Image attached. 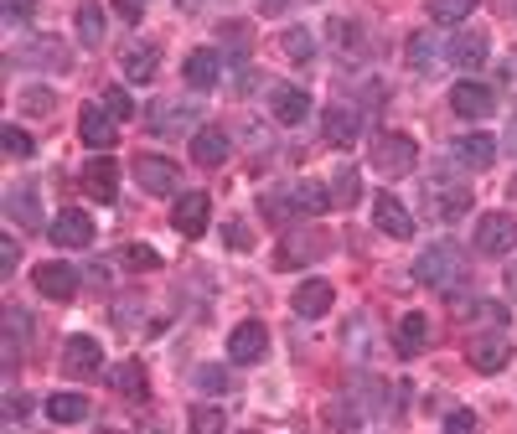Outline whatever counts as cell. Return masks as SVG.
<instances>
[{
  "mask_svg": "<svg viewBox=\"0 0 517 434\" xmlns=\"http://www.w3.org/2000/svg\"><path fill=\"white\" fill-rule=\"evenodd\" d=\"M311 114V93L306 88H275V119L280 124H300Z\"/></svg>",
  "mask_w": 517,
  "mask_h": 434,
  "instance_id": "484cf974",
  "label": "cell"
},
{
  "mask_svg": "<svg viewBox=\"0 0 517 434\" xmlns=\"http://www.w3.org/2000/svg\"><path fill=\"white\" fill-rule=\"evenodd\" d=\"M202 393H228V367H197V378H192Z\"/></svg>",
  "mask_w": 517,
  "mask_h": 434,
  "instance_id": "60d3db41",
  "label": "cell"
},
{
  "mask_svg": "<svg viewBox=\"0 0 517 434\" xmlns=\"http://www.w3.org/2000/svg\"><path fill=\"white\" fill-rule=\"evenodd\" d=\"M326 37H331V47L342 52V62H357V57H362V26H357V21H331Z\"/></svg>",
  "mask_w": 517,
  "mask_h": 434,
  "instance_id": "f1b7e54d",
  "label": "cell"
},
{
  "mask_svg": "<svg viewBox=\"0 0 517 434\" xmlns=\"http://www.w3.org/2000/svg\"><path fill=\"white\" fill-rule=\"evenodd\" d=\"M445 57L455 62V68L476 73V68H486V57H492V52H486V37H481V31H461V37L445 47Z\"/></svg>",
  "mask_w": 517,
  "mask_h": 434,
  "instance_id": "ffe728a7",
  "label": "cell"
},
{
  "mask_svg": "<svg viewBox=\"0 0 517 434\" xmlns=\"http://www.w3.org/2000/svg\"><path fill=\"white\" fill-rule=\"evenodd\" d=\"M290 197H295V212H326V207H331V186H321V181H295Z\"/></svg>",
  "mask_w": 517,
  "mask_h": 434,
  "instance_id": "4dcf8cb0",
  "label": "cell"
},
{
  "mask_svg": "<svg viewBox=\"0 0 517 434\" xmlns=\"http://www.w3.org/2000/svg\"><path fill=\"white\" fill-rule=\"evenodd\" d=\"M512 73H517V52H512Z\"/></svg>",
  "mask_w": 517,
  "mask_h": 434,
  "instance_id": "11a10c76",
  "label": "cell"
},
{
  "mask_svg": "<svg viewBox=\"0 0 517 434\" xmlns=\"http://www.w3.org/2000/svg\"><path fill=\"white\" fill-rule=\"evenodd\" d=\"M269 352V326L264 321H238L233 336H228V357L233 362H264Z\"/></svg>",
  "mask_w": 517,
  "mask_h": 434,
  "instance_id": "30bf717a",
  "label": "cell"
},
{
  "mask_svg": "<svg viewBox=\"0 0 517 434\" xmlns=\"http://www.w3.org/2000/svg\"><path fill=\"white\" fill-rule=\"evenodd\" d=\"M223 238H228V248H254V228H243V223H228Z\"/></svg>",
  "mask_w": 517,
  "mask_h": 434,
  "instance_id": "bcb514c9",
  "label": "cell"
},
{
  "mask_svg": "<svg viewBox=\"0 0 517 434\" xmlns=\"http://www.w3.org/2000/svg\"><path fill=\"white\" fill-rule=\"evenodd\" d=\"M73 26H78V42H83V47H99V42H104V11H99V6H88V0L78 6Z\"/></svg>",
  "mask_w": 517,
  "mask_h": 434,
  "instance_id": "d6a6232c",
  "label": "cell"
},
{
  "mask_svg": "<svg viewBox=\"0 0 517 434\" xmlns=\"http://www.w3.org/2000/svg\"><path fill=\"white\" fill-rule=\"evenodd\" d=\"M450 109L461 114V119H486V114H497V88L466 78V83L450 88Z\"/></svg>",
  "mask_w": 517,
  "mask_h": 434,
  "instance_id": "5b68a950",
  "label": "cell"
},
{
  "mask_svg": "<svg viewBox=\"0 0 517 434\" xmlns=\"http://www.w3.org/2000/svg\"><path fill=\"white\" fill-rule=\"evenodd\" d=\"M476 11V0H430V21L435 26H461Z\"/></svg>",
  "mask_w": 517,
  "mask_h": 434,
  "instance_id": "836d02e7",
  "label": "cell"
},
{
  "mask_svg": "<svg viewBox=\"0 0 517 434\" xmlns=\"http://www.w3.org/2000/svg\"><path fill=\"white\" fill-rule=\"evenodd\" d=\"M47 419L52 424H83L88 419V398L83 393H52L47 398Z\"/></svg>",
  "mask_w": 517,
  "mask_h": 434,
  "instance_id": "d4e9b609",
  "label": "cell"
},
{
  "mask_svg": "<svg viewBox=\"0 0 517 434\" xmlns=\"http://www.w3.org/2000/svg\"><path fill=\"white\" fill-rule=\"evenodd\" d=\"M16 264H21V248H16V238L6 233V238H0V279H11Z\"/></svg>",
  "mask_w": 517,
  "mask_h": 434,
  "instance_id": "ee69618b",
  "label": "cell"
},
{
  "mask_svg": "<svg viewBox=\"0 0 517 434\" xmlns=\"http://www.w3.org/2000/svg\"><path fill=\"white\" fill-rule=\"evenodd\" d=\"M187 429H192V434H228V419H223V409H207V403H197V409L187 414Z\"/></svg>",
  "mask_w": 517,
  "mask_h": 434,
  "instance_id": "8d00e7d4",
  "label": "cell"
},
{
  "mask_svg": "<svg viewBox=\"0 0 517 434\" xmlns=\"http://www.w3.org/2000/svg\"><path fill=\"white\" fill-rule=\"evenodd\" d=\"M259 11H269V16H275V11H285V0H264V6Z\"/></svg>",
  "mask_w": 517,
  "mask_h": 434,
  "instance_id": "816d5d0a",
  "label": "cell"
},
{
  "mask_svg": "<svg viewBox=\"0 0 517 434\" xmlns=\"http://www.w3.org/2000/svg\"><path fill=\"white\" fill-rule=\"evenodd\" d=\"M109 383H114V393H125V398H145V367L130 357V362H119L109 372Z\"/></svg>",
  "mask_w": 517,
  "mask_h": 434,
  "instance_id": "1f68e13d",
  "label": "cell"
},
{
  "mask_svg": "<svg viewBox=\"0 0 517 434\" xmlns=\"http://www.w3.org/2000/svg\"><path fill=\"white\" fill-rule=\"evenodd\" d=\"M21 62H37V68H42V62H47L52 73H63V68H68L73 57H68V47L57 42V37H42V42H32V47L21 52Z\"/></svg>",
  "mask_w": 517,
  "mask_h": 434,
  "instance_id": "4316f807",
  "label": "cell"
},
{
  "mask_svg": "<svg viewBox=\"0 0 517 434\" xmlns=\"http://www.w3.org/2000/svg\"><path fill=\"white\" fill-rule=\"evenodd\" d=\"M466 362L476 372H502L512 362V341L497 336V331H486V336H471V347H466Z\"/></svg>",
  "mask_w": 517,
  "mask_h": 434,
  "instance_id": "8fae6325",
  "label": "cell"
},
{
  "mask_svg": "<svg viewBox=\"0 0 517 434\" xmlns=\"http://www.w3.org/2000/svg\"><path fill=\"white\" fill-rule=\"evenodd\" d=\"M187 88H197V93H207L212 83H218V73H223V57H218V47H197L192 57H187Z\"/></svg>",
  "mask_w": 517,
  "mask_h": 434,
  "instance_id": "d6986e66",
  "label": "cell"
},
{
  "mask_svg": "<svg viewBox=\"0 0 517 434\" xmlns=\"http://www.w3.org/2000/svg\"><path fill=\"white\" fill-rule=\"evenodd\" d=\"M32 279H37V295H47V300H73L78 295V269L73 264H42Z\"/></svg>",
  "mask_w": 517,
  "mask_h": 434,
  "instance_id": "2e32d148",
  "label": "cell"
},
{
  "mask_svg": "<svg viewBox=\"0 0 517 434\" xmlns=\"http://www.w3.org/2000/svg\"><path fill=\"white\" fill-rule=\"evenodd\" d=\"M445 434H476V414H471V409H455V414L445 419Z\"/></svg>",
  "mask_w": 517,
  "mask_h": 434,
  "instance_id": "f6af8a7d",
  "label": "cell"
},
{
  "mask_svg": "<svg viewBox=\"0 0 517 434\" xmlns=\"http://www.w3.org/2000/svg\"><path fill=\"white\" fill-rule=\"evenodd\" d=\"M78 135H83L88 150H114V140H119V119H114L104 104H88V109L78 114Z\"/></svg>",
  "mask_w": 517,
  "mask_h": 434,
  "instance_id": "52a82bcc",
  "label": "cell"
},
{
  "mask_svg": "<svg viewBox=\"0 0 517 434\" xmlns=\"http://www.w3.org/2000/svg\"><path fill=\"white\" fill-rule=\"evenodd\" d=\"M414 279H419V285H430V290H455L466 279V254L455 243H430L414 259Z\"/></svg>",
  "mask_w": 517,
  "mask_h": 434,
  "instance_id": "6da1fadb",
  "label": "cell"
},
{
  "mask_svg": "<svg viewBox=\"0 0 517 434\" xmlns=\"http://www.w3.org/2000/svg\"><path fill=\"white\" fill-rule=\"evenodd\" d=\"M228 150H233V145H228V135H223V130H212V124L192 135V161H197V166H223V161H228Z\"/></svg>",
  "mask_w": 517,
  "mask_h": 434,
  "instance_id": "cb8c5ba5",
  "label": "cell"
},
{
  "mask_svg": "<svg viewBox=\"0 0 517 434\" xmlns=\"http://www.w3.org/2000/svg\"><path fill=\"white\" fill-rule=\"evenodd\" d=\"M316 248H321V238H285V248H280V269L316 259Z\"/></svg>",
  "mask_w": 517,
  "mask_h": 434,
  "instance_id": "f35d334b",
  "label": "cell"
},
{
  "mask_svg": "<svg viewBox=\"0 0 517 434\" xmlns=\"http://www.w3.org/2000/svg\"><path fill=\"white\" fill-rule=\"evenodd\" d=\"M171 223H176L181 238H202L207 223H212V202H207V192H181V197H176V212H171Z\"/></svg>",
  "mask_w": 517,
  "mask_h": 434,
  "instance_id": "ba28073f",
  "label": "cell"
},
{
  "mask_svg": "<svg viewBox=\"0 0 517 434\" xmlns=\"http://www.w3.org/2000/svg\"><path fill=\"white\" fill-rule=\"evenodd\" d=\"M6 21H11V26L32 21V0H6Z\"/></svg>",
  "mask_w": 517,
  "mask_h": 434,
  "instance_id": "7dc6e473",
  "label": "cell"
},
{
  "mask_svg": "<svg viewBox=\"0 0 517 434\" xmlns=\"http://www.w3.org/2000/svg\"><path fill=\"white\" fill-rule=\"evenodd\" d=\"M104 367V347L94 336H68V347H63V372L68 378H94V372Z\"/></svg>",
  "mask_w": 517,
  "mask_h": 434,
  "instance_id": "4fadbf2b",
  "label": "cell"
},
{
  "mask_svg": "<svg viewBox=\"0 0 517 434\" xmlns=\"http://www.w3.org/2000/svg\"><path fill=\"white\" fill-rule=\"evenodd\" d=\"M373 223H378L388 238H414V212H409L399 197H388V192L373 197Z\"/></svg>",
  "mask_w": 517,
  "mask_h": 434,
  "instance_id": "5bb4252c",
  "label": "cell"
},
{
  "mask_svg": "<svg viewBox=\"0 0 517 434\" xmlns=\"http://www.w3.org/2000/svg\"><path fill=\"white\" fill-rule=\"evenodd\" d=\"M280 47H285V57H290V62H311V57H316V42H311V31H306V26H290L285 37H280Z\"/></svg>",
  "mask_w": 517,
  "mask_h": 434,
  "instance_id": "e575fe53",
  "label": "cell"
},
{
  "mask_svg": "<svg viewBox=\"0 0 517 434\" xmlns=\"http://www.w3.org/2000/svg\"><path fill=\"white\" fill-rule=\"evenodd\" d=\"M290 305H295V316L316 321V316H326V310H331V285H326V279H306V285L290 295Z\"/></svg>",
  "mask_w": 517,
  "mask_h": 434,
  "instance_id": "603a6c76",
  "label": "cell"
},
{
  "mask_svg": "<svg viewBox=\"0 0 517 434\" xmlns=\"http://www.w3.org/2000/svg\"><path fill=\"white\" fill-rule=\"evenodd\" d=\"M409 68L414 73H435L440 68V42L430 37V31H414L409 37Z\"/></svg>",
  "mask_w": 517,
  "mask_h": 434,
  "instance_id": "83f0119b",
  "label": "cell"
},
{
  "mask_svg": "<svg viewBox=\"0 0 517 434\" xmlns=\"http://www.w3.org/2000/svg\"><path fill=\"white\" fill-rule=\"evenodd\" d=\"M357 197H362L357 171H337V176H331V207H357Z\"/></svg>",
  "mask_w": 517,
  "mask_h": 434,
  "instance_id": "d590c367",
  "label": "cell"
},
{
  "mask_svg": "<svg viewBox=\"0 0 517 434\" xmlns=\"http://www.w3.org/2000/svg\"><path fill=\"white\" fill-rule=\"evenodd\" d=\"M414 161H419L414 135H404V130L373 135V171L378 176H414Z\"/></svg>",
  "mask_w": 517,
  "mask_h": 434,
  "instance_id": "7a4b0ae2",
  "label": "cell"
},
{
  "mask_svg": "<svg viewBox=\"0 0 517 434\" xmlns=\"http://www.w3.org/2000/svg\"><path fill=\"white\" fill-rule=\"evenodd\" d=\"M99 434H119V429H99Z\"/></svg>",
  "mask_w": 517,
  "mask_h": 434,
  "instance_id": "9f6ffc18",
  "label": "cell"
},
{
  "mask_svg": "<svg viewBox=\"0 0 517 434\" xmlns=\"http://www.w3.org/2000/svg\"><path fill=\"white\" fill-rule=\"evenodd\" d=\"M507 145H512V150H517V119H512V135H507Z\"/></svg>",
  "mask_w": 517,
  "mask_h": 434,
  "instance_id": "f5cc1de1",
  "label": "cell"
},
{
  "mask_svg": "<svg viewBox=\"0 0 517 434\" xmlns=\"http://www.w3.org/2000/svg\"><path fill=\"white\" fill-rule=\"evenodd\" d=\"M26 409H32V398H21V393H11V398H6V414H11V419H21Z\"/></svg>",
  "mask_w": 517,
  "mask_h": 434,
  "instance_id": "c3c4849f",
  "label": "cell"
},
{
  "mask_svg": "<svg viewBox=\"0 0 517 434\" xmlns=\"http://www.w3.org/2000/svg\"><path fill=\"white\" fill-rule=\"evenodd\" d=\"M192 6H197V0H187V11H192Z\"/></svg>",
  "mask_w": 517,
  "mask_h": 434,
  "instance_id": "6f0895ef",
  "label": "cell"
},
{
  "mask_svg": "<svg viewBox=\"0 0 517 434\" xmlns=\"http://www.w3.org/2000/svg\"><path fill=\"white\" fill-rule=\"evenodd\" d=\"M150 130L156 135H197L202 130V104L197 99H181V104H156L150 109Z\"/></svg>",
  "mask_w": 517,
  "mask_h": 434,
  "instance_id": "277c9868",
  "label": "cell"
},
{
  "mask_svg": "<svg viewBox=\"0 0 517 434\" xmlns=\"http://www.w3.org/2000/svg\"><path fill=\"white\" fill-rule=\"evenodd\" d=\"M135 181L145 186L150 197H171L176 186H181V166L161 161V155H140V161H135Z\"/></svg>",
  "mask_w": 517,
  "mask_h": 434,
  "instance_id": "8992f818",
  "label": "cell"
},
{
  "mask_svg": "<svg viewBox=\"0 0 517 434\" xmlns=\"http://www.w3.org/2000/svg\"><path fill=\"white\" fill-rule=\"evenodd\" d=\"M104 109H109V114H114L119 124H125V119L135 114V99H130L125 88H109V93H104Z\"/></svg>",
  "mask_w": 517,
  "mask_h": 434,
  "instance_id": "b9f144b4",
  "label": "cell"
},
{
  "mask_svg": "<svg viewBox=\"0 0 517 434\" xmlns=\"http://www.w3.org/2000/svg\"><path fill=\"white\" fill-rule=\"evenodd\" d=\"M512 202H517V176H512Z\"/></svg>",
  "mask_w": 517,
  "mask_h": 434,
  "instance_id": "db71d44e",
  "label": "cell"
},
{
  "mask_svg": "<svg viewBox=\"0 0 517 434\" xmlns=\"http://www.w3.org/2000/svg\"><path fill=\"white\" fill-rule=\"evenodd\" d=\"M6 212L16 217L21 228H42V207H37V197H32V186H16V192L6 197Z\"/></svg>",
  "mask_w": 517,
  "mask_h": 434,
  "instance_id": "f546056e",
  "label": "cell"
},
{
  "mask_svg": "<svg viewBox=\"0 0 517 434\" xmlns=\"http://www.w3.org/2000/svg\"><path fill=\"white\" fill-rule=\"evenodd\" d=\"M507 290H512V295H517V259H512V264H507Z\"/></svg>",
  "mask_w": 517,
  "mask_h": 434,
  "instance_id": "f907efd6",
  "label": "cell"
},
{
  "mask_svg": "<svg viewBox=\"0 0 517 434\" xmlns=\"http://www.w3.org/2000/svg\"><path fill=\"white\" fill-rule=\"evenodd\" d=\"M424 347H430V321H424L419 310H409V316H399V326H393V352L419 357Z\"/></svg>",
  "mask_w": 517,
  "mask_h": 434,
  "instance_id": "e0dca14e",
  "label": "cell"
},
{
  "mask_svg": "<svg viewBox=\"0 0 517 434\" xmlns=\"http://www.w3.org/2000/svg\"><path fill=\"white\" fill-rule=\"evenodd\" d=\"M52 243L57 248H88V243H94V217H88V212H78V207H68V212H57L52 217Z\"/></svg>",
  "mask_w": 517,
  "mask_h": 434,
  "instance_id": "7c38bea8",
  "label": "cell"
},
{
  "mask_svg": "<svg viewBox=\"0 0 517 434\" xmlns=\"http://www.w3.org/2000/svg\"><path fill=\"white\" fill-rule=\"evenodd\" d=\"M512 243H517V223H512V217L507 212H486L481 217V223H476V248H481V254H512Z\"/></svg>",
  "mask_w": 517,
  "mask_h": 434,
  "instance_id": "9c48e42d",
  "label": "cell"
},
{
  "mask_svg": "<svg viewBox=\"0 0 517 434\" xmlns=\"http://www.w3.org/2000/svg\"><path fill=\"white\" fill-rule=\"evenodd\" d=\"M450 150H455V161H461V166H471V171H486V166L497 161V135H481V130H471V135H461V140H455Z\"/></svg>",
  "mask_w": 517,
  "mask_h": 434,
  "instance_id": "ac0fdd59",
  "label": "cell"
},
{
  "mask_svg": "<svg viewBox=\"0 0 517 434\" xmlns=\"http://www.w3.org/2000/svg\"><path fill=\"white\" fill-rule=\"evenodd\" d=\"M424 207H430L435 223H455V217L471 212V186H461V181H430V186H424Z\"/></svg>",
  "mask_w": 517,
  "mask_h": 434,
  "instance_id": "3957f363",
  "label": "cell"
},
{
  "mask_svg": "<svg viewBox=\"0 0 517 434\" xmlns=\"http://www.w3.org/2000/svg\"><path fill=\"white\" fill-rule=\"evenodd\" d=\"M52 104H57V99H52L47 88H26V93H21V109H26V114H52Z\"/></svg>",
  "mask_w": 517,
  "mask_h": 434,
  "instance_id": "7bdbcfd3",
  "label": "cell"
},
{
  "mask_svg": "<svg viewBox=\"0 0 517 434\" xmlns=\"http://www.w3.org/2000/svg\"><path fill=\"white\" fill-rule=\"evenodd\" d=\"M0 145H6V155H11V161H26V155L37 150V145H32V135H26L21 124H6V130H0Z\"/></svg>",
  "mask_w": 517,
  "mask_h": 434,
  "instance_id": "ab89813d",
  "label": "cell"
},
{
  "mask_svg": "<svg viewBox=\"0 0 517 434\" xmlns=\"http://www.w3.org/2000/svg\"><path fill=\"white\" fill-rule=\"evenodd\" d=\"M114 181H119V166L109 161V155H99V161L83 166V192L94 202H114Z\"/></svg>",
  "mask_w": 517,
  "mask_h": 434,
  "instance_id": "44dd1931",
  "label": "cell"
},
{
  "mask_svg": "<svg viewBox=\"0 0 517 434\" xmlns=\"http://www.w3.org/2000/svg\"><path fill=\"white\" fill-rule=\"evenodd\" d=\"M114 11L125 16V21H140V0H114Z\"/></svg>",
  "mask_w": 517,
  "mask_h": 434,
  "instance_id": "681fc988",
  "label": "cell"
},
{
  "mask_svg": "<svg viewBox=\"0 0 517 434\" xmlns=\"http://www.w3.org/2000/svg\"><path fill=\"white\" fill-rule=\"evenodd\" d=\"M119 264H125V269H161V254H156V248H150V243H130V248H119Z\"/></svg>",
  "mask_w": 517,
  "mask_h": 434,
  "instance_id": "74e56055",
  "label": "cell"
},
{
  "mask_svg": "<svg viewBox=\"0 0 517 434\" xmlns=\"http://www.w3.org/2000/svg\"><path fill=\"white\" fill-rule=\"evenodd\" d=\"M326 140L342 145V150H352V145L362 140V119H357V109H347V104L326 109Z\"/></svg>",
  "mask_w": 517,
  "mask_h": 434,
  "instance_id": "7402d4cb",
  "label": "cell"
},
{
  "mask_svg": "<svg viewBox=\"0 0 517 434\" xmlns=\"http://www.w3.org/2000/svg\"><path fill=\"white\" fill-rule=\"evenodd\" d=\"M161 68V52L150 42H130L125 52H119V73H125V83H150Z\"/></svg>",
  "mask_w": 517,
  "mask_h": 434,
  "instance_id": "9a60e30c",
  "label": "cell"
}]
</instances>
